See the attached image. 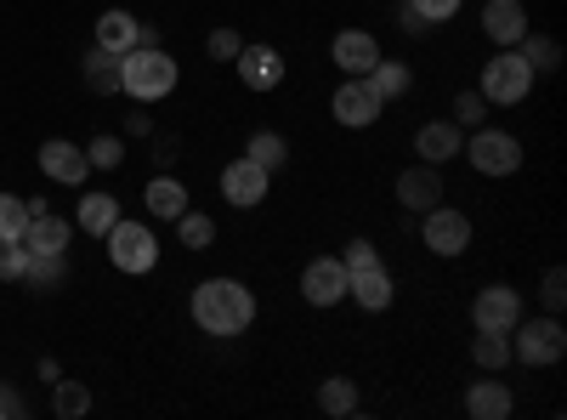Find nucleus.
I'll return each mask as SVG.
<instances>
[{
  "mask_svg": "<svg viewBox=\"0 0 567 420\" xmlns=\"http://www.w3.org/2000/svg\"><path fill=\"white\" fill-rule=\"evenodd\" d=\"M233 74H239V85H245V91L267 98V91H278L284 80H290V63H284L278 45H267V40H245V52L233 58Z\"/></svg>",
  "mask_w": 567,
  "mask_h": 420,
  "instance_id": "nucleus-11",
  "label": "nucleus"
},
{
  "mask_svg": "<svg viewBox=\"0 0 567 420\" xmlns=\"http://www.w3.org/2000/svg\"><path fill=\"white\" fill-rule=\"evenodd\" d=\"M477 23H483V40L494 45V52H505V45H523V34L534 29V18H528L523 0H483Z\"/></svg>",
  "mask_w": 567,
  "mask_h": 420,
  "instance_id": "nucleus-15",
  "label": "nucleus"
},
{
  "mask_svg": "<svg viewBox=\"0 0 567 420\" xmlns=\"http://www.w3.org/2000/svg\"><path fill=\"white\" fill-rule=\"evenodd\" d=\"M398 29H403V34H425V23H420L409 7H398Z\"/></svg>",
  "mask_w": 567,
  "mask_h": 420,
  "instance_id": "nucleus-44",
  "label": "nucleus"
},
{
  "mask_svg": "<svg viewBox=\"0 0 567 420\" xmlns=\"http://www.w3.org/2000/svg\"><path fill=\"white\" fill-rule=\"evenodd\" d=\"M471 239H477V227H471V216H465L460 205H449V199L420 216V245H425V256L460 262V256L471 250Z\"/></svg>",
  "mask_w": 567,
  "mask_h": 420,
  "instance_id": "nucleus-7",
  "label": "nucleus"
},
{
  "mask_svg": "<svg viewBox=\"0 0 567 420\" xmlns=\"http://www.w3.org/2000/svg\"><path fill=\"white\" fill-rule=\"evenodd\" d=\"M154 160H159V171H171V165L182 160V143H176V136H159V131H154Z\"/></svg>",
  "mask_w": 567,
  "mask_h": 420,
  "instance_id": "nucleus-42",
  "label": "nucleus"
},
{
  "mask_svg": "<svg viewBox=\"0 0 567 420\" xmlns=\"http://www.w3.org/2000/svg\"><path fill=\"white\" fill-rule=\"evenodd\" d=\"M403 7H409L425 29H449V23L465 12V0H403Z\"/></svg>",
  "mask_w": 567,
  "mask_h": 420,
  "instance_id": "nucleus-35",
  "label": "nucleus"
},
{
  "mask_svg": "<svg viewBox=\"0 0 567 420\" xmlns=\"http://www.w3.org/2000/svg\"><path fill=\"white\" fill-rule=\"evenodd\" d=\"M182 85V63L165 52V45H131V52L120 58V98H131V103H142V109H154V103H165L171 91Z\"/></svg>",
  "mask_w": 567,
  "mask_h": 420,
  "instance_id": "nucleus-2",
  "label": "nucleus"
},
{
  "mask_svg": "<svg viewBox=\"0 0 567 420\" xmlns=\"http://www.w3.org/2000/svg\"><path fill=\"white\" fill-rule=\"evenodd\" d=\"M347 301L358 313H392L398 307V278L386 262H374V267H358L352 273V285H347Z\"/></svg>",
  "mask_w": 567,
  "mask_h": 420,
  "instance_id": "nucleus-17",
  "label": "nucleus"
},
{
  "mask_svg": "<svg viewBox=\"0 0 567 420\" xmlns=\"http://www.w3.org/2000/svg\"><path fill=\"white\" fill-rule=\"evenodd\" d=\"M534 80H539V74L523 63V52H516V45H505V52H494V58L483 63L477 91H483L488 109H523V103L534 98Z\"/></svg>",
  "mask_w": 567,
  "mask_h": 420,
  "instance_id": "nucleus-6",
  "label": "nucleus"
},
{
  "mask_svg": "<svg viewBox=\"0 0 567 420\" xmlns=\"http://www.w3.org/2000/svg\"><path fill=\"white\" fill-rule=\"evenodd\" d=\"M29 273V245H0V285H23Z\"/></svg>",
  "mask_w": 567,
  "mask_h": 420,
  "instance_id": "nucleus-39",
  "label": "nucleus"
},
{
  "mask_svg": "<svg viewBox=\"0 0 567 420\" xmlns=\"http://www.w3.org/2000/svg\"><path fill=\"white\" fill-rule=\"evenodd\" d=\"M171 227H176V245L194 250V256H205V250L216 245V216H205V211H194V205H187Z\"/></svg>",
  "mask_w": 567,
  "mask_h": 420,
  "instance_id": "nucleus-28",
  "label": "nucleus"
},
{
  "mask_svg": "<svg viewBox=\"0 0 567 420\" xmlns=\"http://www.w3.org/2000/svg\"><path fill=\"white\" fill-rule=\"evenodd\" d=\"M465 414H471V420H511V414H516L511 381H499V376L471 381V387H465Z\"/></svg>",
  "mask_w": 567,
  "mask_h": 420,
  "instance_id": "nucleus-21",
  "label": "nucleus"
},
{
  "mask_svg": "<svg viewBox=\"0 0 567 420\" xmlns=\"http://www.w3.org/2000/svg\"><path fill=\"white\" fill-rule=\"evenodd\" d=\"M23 245H29V256H69V245H74V216H52V211L29 216Z\"/></svg>",
  "mask_w": 567,
  "mask_h": 420,
  "instance_id": "nucleus-23",
  "label": "nucleus"
},
{
  "mask_svg": "<svg viewBox=\"0 0 567 420\" xmlns=\"http://www.w3.org/2000/svg\"><path fill=\"white\" fill-rule=\"evenodd\" d=\"M363 80L374 85V98H381L386 109H392V103H403L409 91H414V69H409L403 58H381V63H374Z\"/></svg>",
  "mask_w": 567,
  "mask_h": 420,
  "instance_id": "nucleus-24",
  "label": "nucleus"
},
{
  "mask_svg": "<svg viewBox=\"0 0 567 420\" xmlns=\"http://www.w3.org/2000/svg\"><path fill=\"white\" fill-rule=\"evenodd\" d=\"M460 148H465V131L454 125V120H425L420 131H414V160L420 165H454L460 160Z\"/></svg>",
  "mask_w": 567,
  "mask_h": 420,
  "instance_id": "nucleus-18",
  "label": "nucleus"
},
{
  "mask_svg": "<svg viewBox=\"0 0 567 420\" xmlns=\"http://www.w3.org/2000/svg\"><path fill=\"white\" fill-rule=\"evenodd\" d=\"M245 154L261 165V171H284V165H290V136H284V131H250V143H245Z\"/></svg>",
  "mask_w": 567,
  "mask_h": 420,
  "instance_id": "nucleus-30",
  "label": "nucleus"
},
{
  "mask_svg": "<svg viewBox=\"0 0 567 420\" xmlns=\"http://www.w3.org/2000/svg\"><path fill=\"white\" fill-rule=\"evenodd\" d=\"M23 285H29V290H40V296L63 290V285H69V256H29Z\"/></svg>",
  "mask_w": 567,
  "mask_h": 420,
  "instance_id": "nucleus-31",
  "label": "nucleus"
},
{
  "mask_svg": "<svg viewBox=\"0 0 567 420\" xmlns=\"http://www.w3.org/2000/svg\"><path fill=\"white\" fill-rule=\"evenodd\" d=\"M34 165H40L45 182H58V188H85V182H91V160H85L80 143H69V136H45Z\"/></svg>",
  "mask_w": 567,
  "mask_h": 420,
  "instance_id": "nucleus-13",
  "label": "nucleus"
},
{
  "mask_svg": "<svg viewBox=\"0 0 567 420\" xmlns=\"http://www.w3.org/2000/svg\"><path fill=\"white\" fill-rule=\"evenodd\" d=\"M103 250H109V267L125 273V278H148L159 267V233L154 222H131L120 216L109 233H103Z\"/></svg>",
  "mask_w": 567,
  "mask_h": 420,
  "instance_id": "nucleus-5",
  "label": "nucleus"
},
{
  "mask_svg": "<svg viewBox=\"0 0 567 420\" xmlns=\"http://www.w3.org/2000/svg\"><path fill=\"white\" fill-rule=\"evenodd\" d=\"M516 52H523V63L545 80V74H556L561 69V40L556 34H539V29H528L523 34V45H516Z\"/></svg>",
  "mask_w": 567,
  "mask_h": 420,
  "instance_id": "nucleus-29",
  "label": "nucleus"
},
{
  "mask_svg": "<svg viewBox=\"0 0 567 420\" xmlns=\"http://www.w3.org/2000/svg\"><path fill=\"white\" fill-rule=\"evenodd\" d=\"M205 52H210V63H233V58L245 52V34L239 29H210L205 34Z\"/></svg>",
  "mask_w": 567,
  "mask_h": 420,
  "instance_id": "nucleus-38",
  "label": "nucleus"
},
{
  "mask_svg": "<svg viewBox=\"0 0 567 420\" xmlns=\"http://www.w3.org/2000/svg\"><path fill=\"white\" fill-rule=\"evenodd\" d=\"M523 313H528L523 290L505 285V278H494V285H483L477 296H471V330H499V336H511Z\"/></svg>",
  "mask_w": 567,
  "mask_h": 420,
  "instance_id": "nucleus-9",
  "label": "nucleus"
},
{
  "mask_svg": "<svg viewBox=\"0 0 567 420\" xmlns=\"http://www.w3.org/2000/svg\"><path fill=\"white\" fill-rule=\"evenodd\" d=\"M23 233H29V199L0 194V245H23Z\"/></svg>",
  "mask_w": 567,
  "mask_h": 420,
  "instance_id": "nucleus-33",
  "label": "nucleus"
},
{
  "mask_svg": "<svg viewBox=\"0 0 567 420\" xmlns=\"http://www.w3.org/2000/svg\"><path fill=\"white\" fill-rule=\"evenodd\" d=\"M347 285H352V273H347L341 256H312V262L301 267V301L318 307V313L341 307V301H347Z\"/></svg>",
  "mask_w": 567,
  "mask_h": 420,
  "instance_id": "nucleus-12",
  "label": "nucleus"
},
{
  "mask_svg": "<svg viewBox=\"0 0 567 420\" xmlns=\"http://www.w3.org/2000/svg\"><path fill=\"white\" fill-rule=\"evenodd\" d=\"M460 131H477V125H488V103H483V91L477 85H465L460 98H454V114H449Z\"/></svg>",
  "mask_w": 567,
  "mask_h": 420,
  "instance_id": "nucleus-36",
  "label": "nucleus"
},
{
  "mask_svg": "<svg viewBox=\"0 0 567 420\" xmlns=\"http://www.w3.org/2000/svg\"><path fill=\"white\" fill-rule=\"evenodd\" d=\"M125 216V205H120V194H109V188H80V205H74V227L85 233V239H103V233L114 227Z\"/></svg>",
  "mask_w": 567,
  "mask_h": 420,
  "instance_id": "nucleus-20",
  "label": "nucleus"
},
{
  "mask_svg": "<svg viewBox=\"0 0 567 420\" xmlns=\"http://www.w3.org/2000/svg\"><path fill=\"white\" fill-rule=\"evenodd\" d=\"M341 262H347V273H358V267H374V262H386V256H381V245H374V239H363V233H358V239H347Z\"/></svg>",
  "mask_w": 567,
  "mask_h": 420,
  "instance_id": "nucleus-40",
  "label": "nucleus"
},
{
  "mask_svg": "<svg viewBox=\"0 0 567 420\" xmlns=\"http://www.w3.org/2000/svg\"><path fill=\"white\" fill-rule=\"evenodd\" d=\"M91 45H103V52L125 58L131 45H142V18H136V12H125V7H109L97 23H91Z\"/></svg>",
  "mask_w": 567,
  "mask_h": 420,
  "instance_id": "nucleus-22",
  "label": "nucleus"
},
{
  "mask_svg": "<svg viewBox=\"0 0 567 420\" xmlns=\"http://www.w3.org/2000/svg\"><path fill=\"white\" fill-rule=\"evenodd\" d=\"M460 160H465L471 171H477L483 182H505V176L523 171L528 148H523V136L505 131V125H477V131H465V148H460Z\"/></svg>",
  "mask_w": 567,
  "mask_h": 420,
  "instance_id": "nucleus-3",
  "label": "nucleus"
},
{
  "mask_svg": "<svg viewBox=\"0 0 567 420\" xmlns=\"http://www.w3.org/2000/svg\"><path fill=\"white\" fill-rule=\"evenodd\" d=\"M392 194H398V205H403L409 216H425L432 205H443V199H449V188H443V171H437V165H420V160L398 171Z\"/></svg>",
  "mask_w": 567,
  "mask_h": 420,
  "instance_id": "nucleus-14",
  "label": "nucleus"
},
{
  "mask_svg": "<svg viewBox=\"0 0 567 420\" xmlns=\"http://www.w3.org/2000/svg\"><path fill=\"white\" fill-rule=\"evenodd\" d=\"M23 414H29L23 392H18V387H7V381H0V420H23Z\"/></svg>",
  "mask_w": 567,
  "mask_h": 420,
  "instance_id": "nucleus-41",
  "label": "nucleus"
},
{
  "mask_svg": "<svg viewBox=\"0 0 567 420\" xmlns=\"http://www.w3.org/2000/svg\"><path fill=\"white\" fill-rule=\"evenodd\" d=\"M125 136H154V114L148 109H131L125 114Z\"/></svg>",
  "mask_w": 567,
  "mask_h": 420,
  "instance_id": "nucleus-43",
  "label": "nucleus"
},
{
  "mask_svg": "<svg viewBox=\"0 0 567 420\" xmlns=\"http://www.w3.org/2000/svg\"><path fill=\"white\" fill-rule=\"evenodd\" d=\"M80 80H85V91H97V98H120V58L103 52V45H91L80 58Z\"/></svg>",
  "mask_w": 567,
  "mask_h": 420,
  "instance_id": "nucleus-25",
  "label": "nucleus"
},
{
  "mask_svg": "<svg viewBox=\"0 0 567 420\" xmlns=\"http://www.w3.org/2000/svg\"><path fill=\"white\" fill-rule=\"evenodd\" d=\"M52 414L58 420H80V414H91V387L85 381H52Z\"/></svg>",
  "mask_w": 567,
  "mask_h": 420,
  "instance_id": "nucleus-32",
  "label": "nucleus"
},
{
  "mask_svg": "<svg viewBox=\"0 0 567 420\" xmlns=\"http://www.w3.org/2000/svg\"><path fill=\"white\" fill-rule=\"evenodd\" d=\"M216 188H221V199H227L233 211H261L267 194H272V171H261L250 154H239V160H227V165H221Z\"/></svg>",
  "mask_w": 567,
  "mask_h": 420,
  "instance_id": "nucleus-10",
  "label": "nucleus"
},
{
  "mask_svg": "<svg viewBox=\"0 0 567 420\" xmlns=\"http://www.w3.org/2000/svg\"><path fill=\"white\" fill-rule=\"evenodd\" d=\"M471 363H477L483 376H505V369H511V336H499V330H471Z\"/></svg>",
  "mask_w": 567,
  "mask_h": 420,
  "instance_id": "nucleus-27",
  "label": "nucleus"
},
{
  "mask_svg": "<svg viewBox=\"0 0 567 420\" xmlns=\"http://www.w3.org/2000/svg\"><path fill=\"white\" fill-rule=\"evenodd\" d=\"M85 160H91V171H120L125 165V136L120 131H97L85 143Z\"/></svg>",
  "mask_w": 567,
  "mask_h": 420,
  "instance_id": "nucleus-34",
  "label": "nucleus"
},
{
  "mask_svg": "<svg viewBox=\"0 0 567 420\" xmlns=\"http://www.w3.org/2000/svg\"><path fill=\"white\" fill-rule=\"evenodd\" d=\"M58 376H63V363H58V358H40V381H45V387H52Z\"/></svg>",
  "mask_w": 567,
  "mask_h": 420,
  "instance_id": "nucleus-45",
  "label": "nucleus"
},
{
  "mask_svg": "<svg viewBox=\"0 0 567 420\" xmlns=\"http://www.w3.org/2000/svg\"><path fill=\"white\" fill-rule=\"evenodd\" d=\"M187 318H194V330L210 336V341H239L256 330L261 318V296L245 285V278L233 273H210L194 285V296H187Z\"/></svg>",
  "mask_w": 567,
  "mask_h": 420,
  "instance_id": "nucleus-1",
  "label": "nucleus"
},
{
  "mask_svg": "<svg viewBox=\"0 0 567 420\" xmlns=\"http://www.w3.org/2000/svg\"><path fill=\"white\" fill-rule=\"evenodd\" d=\"M381 58H386V52H381V34H369V29H341L336 40H329V63H336V74L363 80Z\"/></svg>",
  "mask_w": 567,
  "mask_h": 420,
  "instance_id": "nucleus-16",
  "label": "nucleus"
},
{
  "mask_svg": "<svg viewBox=\"0 0 567 420\" xmlns=\"http://www.w3.org/2000/svg\"><path fill=\"white\" fill-rule=\"evenodd\" d=\"M567 358V324L561 313H523L516 318V330H511V363H523V369H556Z\"/></svg>",
  "mask_w": 567,
  "mask_h": 420,
  "instance_id": "nucleus-4",
  "label": "nucleus"
},
{
  "mask_svg": "<svg viewBox=\"0 0 567 420\" xmlns=\"http://www.w3.org/2000/svg\"><path fill=\"white\" fill-rule=\"evenodd\" d=\"M187 205H194V194H187V182H182L176 171L148 176V188H142V211H148L154 222H176Z\"/></svg>",
  "mask_w": 567,
  "mask_h": 420,
  "instance_id": "nucleus-19",
  "label": "nucleus"
},
{
  "mask_svg": "<svg viewBox=\"0 0 567 420\" xmlns=\"http://www.w3.org/2000/svg\"><path fill=\"white\" fill-rule=\"evenodd\" d=\"M318 409H323L329 420H347V414H358V409H363L358 381H352V376H323V381H318Z\"/></svg>",
  "mask_w": 567,
  "mask_h": 420,
  "instance_id": "nucleus-26",
  "label": "nucleus"
},
{
  "mask_svg": "<svg viewBox=\"0 0 567 420\" xmlns=\"http://www.w3.org/2000/svg\"><path fill=\"white\" fill-rule=\"evenodd\" d=\"M329 120H336L341 131H374V125L386 120V103L374 98V85H369V80L341 74V85L329 91Z\"/></svg>",
  "mask_w": 567,
  "mask_h": 420,
  "instance_id": "nucleus-8",
  "label": "nucleus"
},
{
  "mask_svg": "<svg viewBox=\"0 0 567 420\" xmlns=\"http://www.w3.org/2000/svg\"><path fill=\"white\" fill-rule=\"evenodd\" d=\"M539 307H545V313H561V307H567V267H561V262H550V267L539 273Z\"/></svg>",
  "mask_w": 567,
  "mask_h": 420,
  "instance_id": "nucleus-37",
  "label": "nucleus"
}]
</instances>
